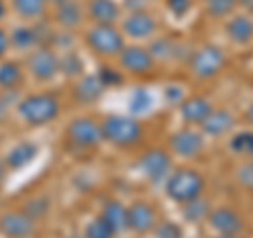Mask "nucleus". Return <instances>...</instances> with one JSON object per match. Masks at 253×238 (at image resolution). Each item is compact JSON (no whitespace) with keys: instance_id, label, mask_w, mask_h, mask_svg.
Segmentation results:
<instances>
[{"instance_id":"f257e3e1","label":"nucleus","mask_w":253,"mask_h":238,"mask_svg":"<svg viewBox=\"0 0 253 238\" xmlns=\"http://www.w3.org/2000/svg\"><path fill=\"white\" fill-rule=\"evenodd\" d=\"M59 99L51 93H34V95H28L26 99L19 101V108L17 112L19 116L26 120L28 124H46L57 118L59 114Z\"/></svg>"},{"instance_id":"f03ea898","label":"nucleus","mask_w":253,"mask_h":238,"mask_svg":"<svg viewBox=\"0 0 253 238\" xmlns=\"http://www.w3.org/2000/svg\"><path fill=\"white\" fill-rule=\"evenodd\" d=\"M165 188H167V196L171 200L186 204L203 194L205 179L201 173L194 169H177L175 173H171V177Z\"/></svg>"},{"instance_id":"7ed1b4c3","label":"nucleus","mask_w":253,"mask_h":238,"mask_svg":"<svg viewBox=\"0 0 253 238\" xmlns=\"http://www.w3.org/2000/svg\"><path fill=\"white\" fill-rule=\"evenodd\" d=\"M101 131H104V139L112 141L114 146H121V148L135 146L141 139V135H144L141 124L135 118H126V116H118V114L108 116L104 124H101Z\"/></svg>"},{"instance_id":"20e7f679","label":"nucleus","mask_w":253,"mask_h":238,"mask_svg":"<svg viewBox=\"0 0 253 238\" xmlns=\"http://www.w3.org/2000/svg\"><path fill=\"white\" fill-rule=\"evenodd\" d=\"M86 44L97 55H121L125 49V38L112 23H95L86 32Z\"/></svg>"},{"instance_id":"39448f33","label":"nucleus","mask_w":253,"mask_h":238,"mask_svg":"<svg viewBox=\"0 0 253 238\" xmlns=\"http://www.w3.org/2000/svg\"><path fill=\"white\" fill-rule=\"evenodd\" d=\"M226 63V55L221 53V49L217 46H203V49L192 53V59H190V70H192L194 76L199 78H211L215 76Z\"/></svg>"},{"instance_id":"423d86ee","label":"nucleus","mask_w":253,"mask_h":238,"mask_svg":"<svg viewBox=\"0 0 253 238\" xmlns=\"http://www.w3.org/2000/svg\"><path fill=\"white\" fill-rule=\"evenodd\" d=\"M68 137L81 148H93L104 139V131H101V124H97L93 118L83 116L68 124Z\"/></svg>"},{"instance_id":"0eeeda50","label":"nucleus","mask_w":253,"mask_h":238,"mask_svg":"<svg viewBox=\"0 0 253 238\" xmlns=\"http://www.w3.org/2000/svg\"><path fill=\"white\" fill-rule=\"evenodd\" d=\"M36 219L26 211H6L0 215V232L9 238H28L34 234Z\"/></svg>"},{"instance_id":"6e6552de","label":"nucleus","mask_w":253,"mask_h":238,"mask_svg":"<svg viewBox=\"0 0 253 238\" xmlns=\"http://www.w3.org/2000/svg\"><path fill=\"white\" fill-rule=\"evenodd\" d=\"M156 224H158V215L150 202L135 200L126 209V228H131L133 232L146 234L150 230H154Z\"/></svg>"},{"instance_id":"1a4fd4ad","label":"nucleus","mask_w":253,"mask_h":238,"mask_svg":"<svg viewBox=\"0 0 253 238\" xmlns=\"http://www.w3.org/2000/svg\"><path fill=\"white\" fill-rule=\"evenodd\" d=\"M28 68L38 80H51V78L59 72V59L51 49L41 46L38 51H34L28 59Z\"/></svg>"},{"instance_id":"9d476101","label":"nucleus","mask_w":253,"mask_h":238,"mask_svg":"<svg viewBox=\"0 0 253 238\" xmlns=\"http://www.w3.org/2000/svg\"><path fill=\"white\" fill-rule=\"evenodd\" d=\"M118 61H121L123 70L131 74H146L154 68L152 53H150V49H144V46H126L118 55Z\"/></svg>"},{"instance_id":"9b49d317","label":"nucleus","mask_w":253,"mask_h":238,"mask_svg":"<svg viewBox=\"0 0 253 238\" xmlns=\"http://www.w3.org/2000/svg\"><path fill=\"white\" fill-rule=\"evenodd\" d=\"M137 166L148 179L158 181L171 171V156L165 152V150H158V148L148 150V152L139 158Z\"/></svg>"},{"instance_id":"f8f14e48","label":"nucleus","mask_w":253,"mask_h":238,"mask_svg":"<svg viewBox=\"0 0 253 238\" xmlns=\"http://www.w3.org/2000/svg\"><path fill=\"white\" fill-rule=\"evenodd\" d=\"M205 146V139L199 131L194 129H186V131H179L171 137V150L175 152L177 156H184V158H192L196 156L203 150Z\"/></svg>"},{"instance_id":"ddd939ff","label":"nucleus","mask_w":253,"mask_h":238,"mask_svg":"<svg viewBox=\"0 0 253 238\" xmlns=\"http://www.w3.org/2000/svg\"><path fill=\"white\" fill-rule=\"evenodd\" d=\"M123 32L131 38H150L156 32V21L152 15L144 11H133L129 17L123 21Z\"/></svg>"},{"instance_id":"4468645a","label":"nucleus","mask_w":253,"mask_h":238,"mask_svg":"<svg viewBox=\"0 0 253 238\" xmlns=\"http://www.w3.org/2000/svg\"><path fill=\"white\" fill-rule=\"evenodd\" d=\"M209 224L217 230L219 234H230L234 236L236 232L243 230V219L241 215L230 207H219V209H213L209 213Z\"/></svg>"},{"instance_id":"2eb2a0df","label":"nucleus","mask_w":253,"mask_h":238,"mask_svg":"<svg viewBox=\"0 0 253 238\" xmlns=\"http://www.w3.org/2000/svg\"><path fill=\"white\" fill-rule=\"evenodd\" d=\"M211 101L205 97H188L184 104H181V116L188 124H203V120L211 114Z\"/></svg>"},{"instance_id":"dca6fc26","label":"nucleus","mask_w":253,"mask_h":238,"mask_svg":"<svg viewBox=\"0 0 253 238\" xmlns=\"http://www.w3.org/2000/svg\"><path fill=\"white\" fill-rule=\"evenodd\" d=\"M201 126L211 137H219V135L228 133L234 126V116L228 110H211V114L205 118Z\"/></svg>"},{"instance_id":"f3484780","label":"nucleus","mask_w":253,"mask_h":238,"mask_svg":"<svg viewBox=\"0 0 253 238\" xmlns=\"http://www.w3.org/2000/svg\"><path fill=\"white\" fill-rule=\"evenodd\" d=\"M226 32L230 36V40H234L236 44H245L253 38V19L247 15H236L228 21Z\"/></svg>"},{"instance_id":"a211bd4d","label":"nucleus","mask_w":253,"mask_h":238,"mask_svg":"<svg viewBox=\"0 0 253 238\" xmlns=\"http://www.w3.org/2000/svg\"><path fill=\"white\" fill-rule=\"evenodd\" d=\"M118 4L114 0H91L89 2V15L95 23H114L118 19Z\"/></svg>"},{"instance_id":"6ab92c4d","label":"nucleus","mask_w":253,"mask_h":238,"mask_svg":"<svg viewBox=\"0 0 253 238\" xmlns=\"http://www.w3.org/2000/svg\"><path fill=\"white\" fill-rule=\"evenodd\" d=\"M106 84L101 82L99 76H84L81 82L76 84L74 89V95L78 101H83V104H89V101H95L99 97L101 93H104Z\"/></svg>"},{"instance_id":"aec40b11","label":"nucleus","mask_w":253,"mask_h":238,"mask_svg":"<svg viewBox=\"0 0 253 238\" xmlns=\"http://www.w3.org/2000/svg\"><path fill=\"white\" fill-rule=\"evenodd\" d=\"M101 219H106L110 226H112L114 232H121L123 228H126V209L123 207L118 200H110L104 204L101 209Z\"/></svg>"},{"instance_id":"412c9836","label":"nucleus","mask_w":253,"mask_h":238,"mask_svg":"<svg viewBox=\"0 0 253 238\" xmlns=\"http://www.w3.org/2000/svg\"><path fill=\"white\" fill-rule=\"evenodd\" d=\"M34 156H36V146L19 144L11 150L9 156H6V166H9V169H21V166H26L28 162L34 160Z\"/></svg>"},{"instance_id":"4be33fe9","label":"nucleus","mask_w":253,"mask_h":238,"mask_svg":"<svg viewBox=\"0 0 253 238\" xmlns=\"http://www.w3.org/2000/svg\"><path fill=\"white\" fill-rule=\"evenodd\" d=\"M55 19H57V23H61L63 28H74L76 23L81 21V6H78L74 0H66V2L57 4Z\"/></svg>"},{"instance_id":"5701e85b","label":"nucleus","mask_w":253,"mask_h":238,"mask_svg":"<svg viewBox=\"0 0 253 238\" xmlns=\"http://www.w3.org/2000/svg\"><path fill=\"white\" fill-rule=\"evenodd\" d=\"M46 0H13V9L17 11L23 19H36L44 13Z\"/></svg>"},{"instance_id":"b1692460","label":"nucleus","mask_w":253,"mask_h":238,"mask_svg":"<svg viewBox=\"0 0 253 238\" xmlns=\"http://www.w3.org/2000/svg\"><path fill=\"white\" fill-rule=\"evenodd\" d=\"M209 213H211V207H209V202L207 200H203V198H194V200H190L186 202V207H184V215L188 221H201L205 217H209Z\"/></svg>"},{"instance_id":"393cba45","label":"nucleus","mask_w":253,"mask_h":238,"mask_svg":"<svg viewBox=\"0 0 253 238\" xmlns=\"http://www.w3.org/2000/svg\"><path fill=\"white\" fill-rule=\"evenodd\" d=\"M19 80H21V68L15 61H9V63H2V66H0V86L13 89V86L19 84Z\"/></svg>"},{"instance_id":"a878e982","label":"nucleus","mask_w":253,"mask_h":238,"mask_svg":"<svg viewBox=\"0 0 253 238\" xmlns=\"http://www.w3.org/2000/svg\"><path fill=\"white\" fill-rule=\"evenodd\" d=\"M114 234L116 232L112 230V226H110L106 219H101V217L93 219L84 230V238H114Z\"/></svg>"},{"instance_id":"bb28decb","label":"nucleus","mask_w":253,"mask_h":238,"mask_svg":"<svg viewBox=\"0 0 253 238\" xmlns=\"http://www.w3.org/2000/svg\"><path fill=\"white\" fill-rule=\"evenodd\" d=\"M36 40H38V38H36V34H34V30L26 28V26L15 28L13 34H11V42L17 46V49H30V46L34 44Z\"/></svg>"},{"instance_id":"cd10ccee","label":"nucleus","mask_w":253,"mask_h":238,"mask_svg":"<svg viewBox=\"0 0 253 238\" xmlns=\"http://www.w3.org/2000/svg\"><path fill=\"white\" fill-rule=\"evenodd\" d=\"M230 148L234 150L236 154L241 156H253V131H247V133H239L234 135Z\"/></svg>"},{"instance_id":"c85d7f7f","label":"nucleus","mask_w":253,"mask_h":238,"mask_svg":"<svg viewBox=\"0 0 253 238\" xmlns=\"http://www.w3.org/2000/svg\"><path fill=\"white\" fill-rule=\"evenodd\" d=\"M239 0H207V11L213 17H226L228 13H232Z\"/></svg>"},{"instance_id":"c756f323","label":"nucleus","mask_w":253,"mask_h":238,"mask_svg":"<svg viewBox=\"0 0 253 238\" xmlns=\"http://www.w3.org/2000/svg\"><path fill=\"white\" fill-rule=\"evenodd\" d=\"M150 53H152V57H161V59H169L175 55V44H173L169 38H161V40H156L152 46H150Z\"/></svg>"},{"instance_id":"7c9ffc66","label":"nucleus","mask_w":253,"mask_h":238,"mask_svg":"<svg viewBox=\"0 0 253 238\" xmlns=\"http://www.w3.org/2000/svg\"><path fill=\"white\" fill-rule=\"evenodd\" d=\"M156 238H181V228L171 224V221H161L154 228Z\"/></svg>"},{"instance_id":"2f4dec72","label":"nucleus","mask_w":253,"mask_h":238,"mask_svg":"<svg viewBox=\"0 0 253 238\" xmlns=\"http://www.w3.org/2000/svg\"><path fill=\"white\" fill-rule=\"evenodd\" d=\"M28 213V215H32L34 219H38V217H42L46 211H49V202L44 200V198H32V200H28V204H26V209H23Z\"/></svg>"},{"instance_id":"473e14b6","label":"nucleus","mask_w":253,"mask_h":238,"mask_svg":"<svg viewBox=\"0 0 253 238\" xmlns=\"http://www.w3.org/2000/svg\"><path fill=\"white\" fill-rule=\"evenodd\" d=\"M167 6H169V11H171L173 15L181 17V15H186V13L190 11L192 2H190V0H167Z\"/></svg>"},{"instance_id":"72a5a7b5","label":"nucleus","mask_w":253,"mask_h":238,"mask_svg":"<svg viewBox=\"0 0 253 238\" xmlns=\"http://www.w3.org/2000/svg\"><path fill=\"white\" fill-rule=\"evenodd\" d=\"M239 181L243 186H247V188H253V156H251V160L241 166V171H239Z\"/></svg>"},{"instance_id":"f704fd0d","label":"nucleus","mask_w":253,"mask_h":238,"mask_svg":"<svg viewBox=\"0 0 253 238\" xmlns=\"http://www.w3.org/2000/svg\"><path fill=\"white\" fill-rule=\"evenodd\" d=\"M6 49H9V36L4 30H0V57L6 53Z\"/></svg>"},{"instance_id":"c9c22d12","label":"nucleus","mask_w":253,"mask_h":238,"mask_svg":"<svg viewBox=\"0 0 253 238\" xmlns=\"http://www.w3.org/2000/svg\"><path fill=\"white\" fill-rule=\"evenodd\" d=\"M4 173H6V162L0 158V181H2V177H4Z\"/></svg>"},{"instance_id":"e433bc0d","label":"nucleus","mask_w":253,"mask_h":238,"mask_svg":"<svg viewBox=\"0 0 253 238\" xmlns=\"http://www.w3.org/2000/svg\"><path fill=\"white\" fill-rule=\"evenodd\" d=\"M247 120L253 124V104L249 106V110H247Z\"/></svg>"},{"instance_id":"4c0bfd02","label":"nucleus","mask_w":253,"mask_h":238,"mask_svg":"<svg viewBox=\"0 0 253 238\" xmlns=\"http://www.w3.org/2000/svg\"><path fill=\"white\" fill-rule=\"evenodd\" d=\"M49 2H53L55 6H57V4H61V2H66V0H49Z\"/></svg>"},{"instance_id":"58836bf2","label":"nucleus","mask_w":253,"mask_h":238,"mask_svg":"<svg viewBox=\"0 0 253 238\" xmlns=\"http://www.w3.org/2000/svg\"><path fill=\"white\" fill-rule=\"evenodd\" d=\"M215 238H234V236H230V234H219V236H215Z\"/></svg>"},{"instance_id":"ea45409f","label":"nucleus","mask_w":253,"mask_h":238,"mask_svg":"<svg viewBox=\"0 0 253 238\" xmlns=\"http://www.w3.org/2000/svg\"><path fill=\"white\" fill-rule=\"evenodd\" d=\"M0 13H2V4H0Z\"/></svg>"}]
</instances>
